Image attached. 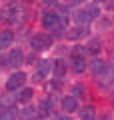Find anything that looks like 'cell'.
I'll use <instances>...</instances> for the list:
<instances>
[{"label": "cell", "mask_w": 114, "mask_h": 120, "mask_svg": "<svg viewBox=\"0 0 114 120\" xmlns=\"http://www.w3.org/2000/svg\"><path fill=\"white\" fill-rule=\"evenodd\" d=\"M24 82H26V74L18 70V72H14L12 76L6 80V90H8V92H14V90L22 88V86H24Z\"/></svg>", "instance_id": "3957f363"}, {"label": "cell", "mask_w": 114, "mask_h": 120, "mask_svg": "<svg viewBox=\"0 0 114 120\" xmlns=\"http://www.w3.org/2000/svg\"><path fill=\"white\" fill-rule=\"evenodd\" d=\"M86 52L92 54V56H96L98 52H100V42H98V40H92V42L88 44V48H86Z\"/></svg>", "instance_id": "e0dca14e"}, {"label": "cell", "mask_w": 114, "mask_h": 120, "mask_svg": "<svg viewBox=\"0 0 114 120\" xmlns=\"http://www.w3.org/2000/svg\"><path fill=\"white\" fill-rule=\"evenodd\" d=\"M2 60H4V64L18 66V64H22V62H24V52H22L20 48H12V50H10V54L4 56Z\"/></svg>", "instance_id": "277c9868"}, {"label": "cell", "mask_w": 114, "mask_h": 120, "mask_svg": "<svg viewBox=\"0 0 114 120\" xmlns=\"http://www.w3.org/2000/svg\"><path fill=\"white\" fill-rule=\"evenodd\" d=\"M28 120H38V118H28Z\"/></svg>", "instance_id": "44dd1931"}, {"label": "cell", "mask_w": 114, "mask_h": 120, "mask_svg": "<svg viewBox=\"0 0 114 120\" xmlns=\"http://www.w3.org/2000/svg\"><path fill=\"white\" fill-rule=\"evenodd\" d=\"M86 34H88V28H86V26H76V28H70L66 32V38L68 40H80V38H84Z\"/></svg>", "instance_id": "ba28073f"}, {"label": "cell", "mask_w": 114, "mask_h": 120, "mask_svg": "<svg viewBox=\"0 0 114 120\" xmlns=\"http://www.w3.org/2000/svg\"><path fill=\"white\" fill-rule=\"evenodd\" d=\"M52 74H54L56 78H64V74H66V64H64V60H56V62H54V70H52Z\"/></svg>", "instance_id": "4fadbf2b"}, {"label": "cell", "mask_w": 114, "mask_h": 120, "mask_svg": "<svg viewBox=\"0 0 114 120\" xmlns=\"http://www.w3.org/2000/svg\"><path fill=\"white\" fill-rule=\"evenodd\" d=\"M30 46H32V50H48V48L52 46V36H48L46 32H40V34H34L32 38H30Z\"/></svg>", "instance_id": "7a4b0ae2"}, {"label": "cell", "mask_w": 114, "mask_h": 120, "mask_svg": "<svg viewBox=\"0 0 114 120\" xmlns=\"http://www.w3.org/2000/svg\"><path fill=\"white\" fill-rule=\"evenodd\" d=\"M32 96H34V90H32V88H22L20 92H18L16 100H18L20 104H26L28 100H32Z\"/></svg>", "instance_id": "7c38bea8"}, {"label": "cell", "mask_w": 114, "mask_h": 120, "mask_svg": "<svg viewBox=\"0 0 114 120\" xmlns=\"http://www.w3.org/2000/svg\"><path fill=\"white\" fill-rule=\"evenodd\" d=\"M78 116H80V120H96V108L94 106H82L78 110Z\"/></svg>", "instance_id": "9c48e42d"}, {"label": "cell", "mask_w": 114, "mask_h": 120, "mask_svg": "<svg viewBox=\"0 0 114 120\" xmlns=\"http://www.w3.org/2000/svg\"><path fill=\"white\" fill-rule=\"evenodd\" d=\"M0 120H16V110H12V108H8V110H2Z\"/></svg>", "instance_id": "ac0fdd59"}, {"label": "cell", "mask_w": 114, "mask_h": 120, "mask_svg": "<svg viewBox=\"0 0 114 120\" xmlns=\"http://www.w3.org/2000/svg\"><path fill=\"white\" fill-rule=\"evenodd\" d=\"M82 94H84V88H82V86H78V84L72 86V96H74V98H78V96H82Z\"/></svg>", "instance_id": "d6986e66"}, {"label": "cell", "mask_w": 114, "mask_h": 120, "mask_svg": "<svg viewBox=\"0 0 114 120\" xmlns=\"http://www.w3.org/2000/svg\"><path fill=\"white\" fill-rule=\"evenodd\" d=\"M86 12L90 14V18H96L98 12H100V6H98L96 2H88V4H86Z\"/></svg>", "instance_id": "2e32d148"}, {"label": "cell", "mask_w": 114, "mask_h": 120, "mask_svg": "<svg viewBox=\"0 0 114 120\" xmlns=\"http://www.w3.org/2000/svg\"><path fill=\"white\" fill-rule=\"evenodd\" d=\"M90 70H92L94 76H100V74L106 72V64H104V60H92V64H90Z\"/></svg>", "instance_id": "30bf717a"}, {"label": "cell", "mask_w": 114, "mask_h": 120, "mask_svg": "<svg viewBox=\"0 0 114 120\" xmlns=\"http://www.w3.org/2000/svg\"><path fill=\"white\" fill-rule=\"evenodd\" d=\"M54 120H70V118H68V116H64V114H62V116H56Z\"/></svg>", "instance_id": "ffe728a7"}, {"label": "cell", "mask_w": 114, "mask_h": 120, "mask_svg": "<svg viewBox=\"0 0 114 120\" xmlns=\"http://www.w3.org/2000/svg\"><path fill=\"white\" fill-rule=\"evenodd\" d=\"M74 18H76V22H78V24H86V22H90L92 20V18H90V14L86 12V8H82V10H78V12H74Z\"/></svg>", "instance_id": "9a60e30c"}, {"label": "cell", "mask_w": 114, "mask_h": 120, "mask_svg": "<svg viewBox=\"0 0 114 120\" xmlns=\"http://www.w3.org/2000/svg\"><path fill=\"white\" fill-rule=\"evenodd\" d=\"M62 26H66V18L60 16L58 12H44L42 16V28L46 30H52V32H56V30H60Z\"/></svg>", "instance_id": "6da1fadb"}, {"label": "cell", "mask_w": 114, "mask_h": 120, "mask_svg": "<svg viewBox=\"0 0 114 120\" xmlns=\"http://www.w3.org/2000/svg\"><path fill=\"white\" fill-rule=\"evenodd\" d=\"M18 18H20V8H18V6H10V8H6L4 12H2V20L8 22V24H14Z\"/></svg>", "instance_id": "8992f818"}, {"label": "cell", "mask_w": 114, "mask_h": 120, "mask_svg": "<svg viewBox=\"0 0 114 120\" xmlns=\"http://www.w3.org/2000/svg\"><path fill=\"white\" fill-rule=\"evenodd\" d=\"M60 106H62V110L66 112V114L80 110V108H78V100H76L74 96H64V98L60 100Z\"/></svg>", "instance_id": "5b68a950"}, {"label": "cell", "mask_w": 114, "mask_h": 120, "mask_svg": "<svg viewBox=\"0 0 114 120\" xmlns=\"http://www.w3.org/2000/svg\"><path fill=\"white\" fill-rule=\"evenodd\" d=\"M54 70V64H50L48 60H38L36 64V72H38V78H46L48 74Z\"/></svg>", "instance_id": "52a82bcc"}, {"label": "cell", "mask_w": 114, "mask_h": 120, "mask_svg": "<svg viewBox=\"0 0 114 120\" xmlns=\"http://www.w3.org/2000/svg\"><path fill=\"white\" fill-rule=\"evenodd\" d=\"M12 42H14V34L10 30H2V34H0V48H8Z\"/></svg>", "instance_id": "8fae6325"}, {"label": "cell", "mask_w": 114, "mask_h": 120, "mask_svg": "<svg viewBox=\"0 0 114 120\" xmlns=\"http://www.w3.org/2000/svg\"><path fill=\"white\" fill-rule=\"evenodd\" d=\"M72 70L76 74H82L86 70V60L84 58H72Z\"/></svg>", "instance_id": "5bb4252c"}]
</instances>
